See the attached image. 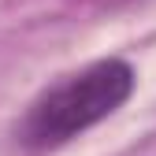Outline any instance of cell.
Returning <instances> with one entry per match:
<instances>
[{
    "label": "cell",
    "mask_w": 156,
    "mask_h": 156,
    "mask_svg": "<svg viewBox=\"0 0 156 156\" xmlns=\"http://www.w3.org/2000/svg\"><path fill=\"white\" fill-rule=\"evenodd\" d=\"M134 82H138L134 67L119 56H104L74 74H63L60 82L34 97L19 123V141L34 152H45L82 138L130 101Z\"/></svg>",
    "instance_id": "6da1fadb"
},
{
    "label": "cell",
    "mask_w": 156,
    "mask_h": 156,
    "mask_svg": "<svg viewBox=\"0 0 156 156\" xmlns=\"http://www.w3.org/2000/svg\"><path fill=\"white\" fill-rule=\"evenodd\" d=\"M78 4H93V8H115V4H126V0H78Z\"/></svg>",
    "instance_id": "7a4b0ae2"
}]
</instances>
